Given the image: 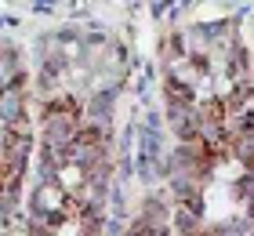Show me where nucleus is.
Instances as JSON below:
<instances>
[{
    "label": "nucleus",
    "instance_id": "1",
    "mask_svg": "<svg viewBox=\"0 0 254 236\" xmlns=\"http://www.w3.org/2000/svg\"><path fill=\"white\" fill-rule=\"evenodd\" d=\"M22 157H26V138H18L15 127H7L4 131V182H7V189H15Z\"/></svg>",
    "mask_w": 254,
    "mask_h": 236
}]
</instances>
